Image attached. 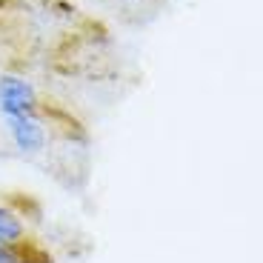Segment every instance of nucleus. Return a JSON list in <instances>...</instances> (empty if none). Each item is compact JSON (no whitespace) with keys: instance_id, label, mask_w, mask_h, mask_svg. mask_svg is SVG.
<instances>
[{"instance_id":"obj_1","label":"nucleus","mask_w":263,"mask_h":263,"mask_svg":"<svg viewBox=\"0 0 263 263\" xmlns=\"http://www.w3.org/2000/svg\"><path fill=\"white\" fill-rule=\"evenodd\" d=\"M34 109V89L20 78H0V112L6 118L32 115Z\"/></svg>"},{"instance_id":"obj_2","label":"nucleus","mask_w":263,"mask_h":263,"mask_svg":"<svg viewBox=\"0 0 263 263\" xmlns=\"http://www.w3.org/2000/svg\"><path fill=\"white\" fill-rule=\"evenodd\" d=\"M9 129H12V138L17 143L20 152H40L46 143V135H43V126L32 118V115H20V118H9Z\"/></svg>"},{"instance_id":"obj_3","label":"nucleus","mask_w":263,"mask_h":263,"mask_svg":"<svg viewBox=\"0 0 263 263\" xmlns=\"http://www.w3.org/2000/svg\"><path fill=\"white\" fill-rule=\"evenodd\" d=\"M20 235H23L20 220L9 209H0V246H12L14 240H20Z\"/></svg>"}]
</instances>
